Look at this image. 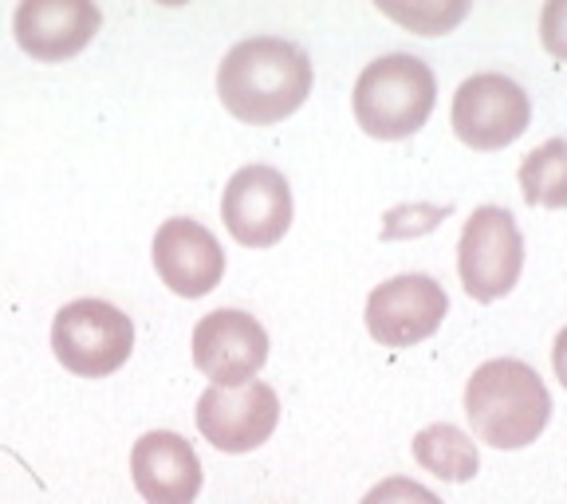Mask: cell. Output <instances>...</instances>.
Wrapping results in <instances>:
<instances>
[{"label":"cell","instance_id":"obj_1","mask_svg":"<svg viewBox=\"0 0 567 504\" xmlns=\"http://www.w3.org/2000/svg\"><path fill=\"white\" fill-rule=\"evenodd\" d=\"M217 95L233 119L272 126L296 115L311 95V60L284 35H252L229 48L217 68Z\"/></svg>","mask_w":567,"mask_h":504},{"label":"cell","instance_id":"obj_2","mask_svg":"<svg viewBox=\"0 0 567 504\" xmlns=\"http://www.w3.org/2000/svg\"><path fill=\"white\" fill-rule=\"evenodd\" d=\"M465 414L477 442L493 450H524L544 434L551 394L540 374L520 359H488L465 387Z\"/></svg>","mask_w":567,"mask_h":504},{"label":"cell","instance_id":"obj_3","mask_svg":"<svg viewBox=\"0 0 567 504\" xmlns=\"http://www.w3.org/2000/svg\"><path fill=\"white\" fill-rule=\"evenodd\" d=\"M437 99V80L417 55H382L354 83V123L371 138L399 142L425 126Z\"/></svg>","mask_w":567,"mask_h":504},{"label":"cell","instance_id":"obj_4","mask_svg":"<svg viewBox=\"0 0 567 504\" xmlns=\"http://www.w3.org/2000/svg\"><path fill=\"white\" fill-rule=\"evenodd\" d=\"M52 351L63 371L80 379H106L131 359L134 323L106 300H71L55 311Z\"/></svg>","mask_w":567,"mask_h":504},{"label":"cell","instance_id":"obj_5","mask_svg":"<svg viewBox=\"0 0 567 504\" xmlns=\"http://www.w3.org/2000/svg\"><path fill=\"white\" fill-rule=\"evenodd\" d=\"M524 268V237L516 229L513 213L501 205H481L461 229L457 272L461 288L477 304L505 300L516 288Z\"/></svg>","mask_w":567,"mask_h":504},{"label":"cell","instance_id":"obj_6","mask_svg":"<svg viewBox=\"0 0 567 504\" xmlns=\"http://www.w3.org/2000/svg\"><path fill=\"white\" fill-rule=\"evenodd\" d=\"M453 131L473 151H505L532 123V103L524 88L501 71H481L453 95Z\"/></svg>","mask_w":567,"mask_h":504},{"label":"cell","instance_id":"obj_7","mask_svg":"<svg viewBox=\"0 0 567 504\" xmlns=\"http://www.w3.org/2000/svg\"><path fill=\"white\" fill-rule=\"evenodd\" d=\"M280 399L268 382L252 379L245 387H209L197 399V430L221 453H252L276 434Z\"/></svg>","mask_w":567,"mask_h":504},{"label":"cell","instance_id":"obj_8","mask_svg":"<svg viewBox=\"0 0 567 504\" xmlns=\"http://www.w3.org/2000/svg\"><path fill=\"white\" fill-rule=\"evenodd\" d=\"M221 222L245 248H272L292 229V189L276 166H245L229 177Z\"/></svg>","mask_w":567,"mask_h":504},{"label":"cell","instance_id":"obj_9","mask_svg":"<svg viewBox=\"0 0 567 504\" xmlns=\"http://www.w3.org/2000/svg\"><path fill=\"white\" fill-rule=\"evenodd\" d=\"M445 311H450V296L434 276H394L367 296V331L371 339H379V347L402 351L434 336Z\"/></svg>","mask_w":567,"mask_h":504},{"label":"cell","instance_id":"obj_10","mask_svg":"<svg viewBox=\"0 0 567 504\" xmlns=\"http://www.w3.org/2000/svg\"><path fill=\"white\" fill-rule=\"evenodd\" d=\"M268 363V331L237 308L209 311L194 328V367L213 387H245Z\"/></svg>","mask_w":567,"mask_h":504},{"label":"cell","instance_id":"obj_11","mask_svg":"<svg viewBox=\"0 0 567 504\" xmlns=\"http://www.w3.org/2000/svg\"><path fill=\"white\" fill-rule=\"evenodd\" d=\"M154 268L174 296L202 300L225 276V253L202 222L169 217L154 233Z\"/></svg>","mask_w":567,"mask_h":504},{"label":"cell","instance_id":"obj_12","mask_svg":"<svg viewBox=\"0 0 567 504\" xmlns=\"http://www.w3.org/2000/svg\"><path fill=\"white\" fill-rule=\"evenodd\" d=\"M99 24L103 17L91 0H20L12 32L35 63H63L95 40Z\"/></svg>","mask_w":567,"mask_h":504},{"label":"cell","instance_id":"obj_13","mask_svg":"<svg viewBox=\"0 0 567 504\" xmlns=\"http://www.w3.org/2000/svg\"><path fill=\"white\" fill-rule=\"evenodd\" d=\"M131 477L146 504H194L205 473L186 438L151 430L131 450Z\"/></svg>","mask_w":567,"mask_h":504},{"label":"cell","instance_id":"obj_14","mask_svg":"<svg viewBox=\"0 0 567 504\" xmlns=\"http://www.w3.org/2000/svg\"><path fill=\"white\" fill-rule=\"evenodd\" d=\"M414 461L425 473H434V477H442V481H457V485L461 481H473L481 470L473 438L450 422L425 425L422 434L414 438Z\"/></svg>","mask_w":567,"mask_h":504},{"label":"cell","instance_id":"obj_15","mask_svg":"<svg viewBox=\"0 0 567 504\" xmlns=\"http://www.w3.org/2000/svg\"><path fill=\"white\" fill-rule=\"evenodd\" d=\"M520 194L540 209H567V138H548L520 162Z\"/></svg>","mask_w":567,"mask_h":504},{"label":"cell","instance_id":"obj_16","mask_svg":"<svg viewBox=\"0 0 567 504\" xmlns=\"http://www.w3.org/2000/svg\"><path fill=\"white\" fill-rule=\"evenodd\" d=\"M386 17H394L399 24L414 28L417 35H442L453 24L465 20L470 4H437V0H417V4H379Z\"/></svg>","mask_w":567,"mask_h":504},{"label":"cell","instance_id":"obj_17","mask_svg":"<svg viewBox=\"0 0 567 504\" xmlns=\"http://www.w3.org/2000/svg\"><path fill=\"white\" fill-rule=\"evenodd\" d=\"M363 504H442V501H437V493H430V488L410 477H386L363 496Z\"/></svg>","mask_w":567,"mask_h":504},{"label":"cell","instance_id":"obj_18","mask_svg":"<svg viewBox=\"0 0 567 504\" xmlns=\"http://www.w3.org/2000/svg\"><path fill=\"white\" fill-rule=\"evenodd\" d=\"M540 44L551 60L567 63V0H548L540 12Z\"/></svg>","mask_w":567,"mask_h":504},{"label":"cell","instance_id":"obj_19","mask_svg":"<svg viewBox=\"0 0 567 504\" xmlns=\"http://www.w3.org/2000/svg\"><path fill=\"white\" fill-rule=\"evenodd\" d=\"M551 367H556V379H559V387L567 390V328L556 336V347H551Z\"/></svg>","mask_w":567,"mask_h":504}]
</instances>
